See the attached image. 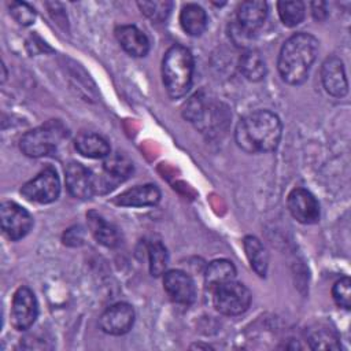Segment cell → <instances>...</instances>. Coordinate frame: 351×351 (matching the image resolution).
Returning a JSON list of instances; mask_svg holds the SVG:
<instances>
[{"label": "cell", "instance_id": "ac0fdd59", "mask_svg": "<svg viewBox=\"0 0 351 351\" xmlns=\"http://www.w3.org/2000/svg\"><path fill=\"white\" fill-rule=\"evenodd\" d=\"M75 149L86 158L99 159L106 158L110 154V144L108 141L93 132H82L75 137Z\"/></svg>", "mask_w": 351, "mask_h": 351}, {"label": "cell", "instance_id": "277c9868", "mask_svg": "<svg viewBox=\"0 0 351 351\" xmlns=\"http://www.w3.org/2000/svg\"><path fill=\"white\" fill-rule=\"evenodd\" d=\"M69 132L66 126L58 121L52 119L44 125L26 132L19 141L21 151L30 158H41L53 154L62 141L67 138Z\"/></svg>", "mask_w": 351, "mask_h": 351}, {"label": "cell", "instance_id": "5bb4252c", "mask_svg": "<svg viewBox=\"0 0 351 351\" xmlns=\"http://www.w3.org/2000/svg\"><path fill=\"white\" fill-rule=\"evenodd\" d=\"M267 16V4L265 1L248 0L243 1L236 12V26L248 37L252 36L262 27Z\"/></svg>", "mask_w": 351, "mask_h": 351}, {"label": "cell", "instance_id": "7402d4cb", "mask_svg": "<svg viewBox=\"0 0 351 351\" xmlns=\"http://www.w3.org/2000/svg\"><path fill=\"white\" fill-rule=\"evenodd\" d=\"M240 73L250 81H261L266 75V62L259 51L248 49L245 51L239 62Z\"/></svg>", "mask_w": 351, "mask_h": 351}, {"label": "cell", "instance_id": "30bf717a", "mask_svg": "<svg viewBox=\"0 0 351 351\" xmlns=\"http://www.w3.org/2000/svg\"><path fill=\"white\" fill-rule=\"evenodd\" d=\"M132 171L133 163L126 155L119 152H110L103 162L104 176L96 177V192H101V186H107V191L114 188V185L126 180Z\"/></svg>", "mask_w": 351, "mask_h": 351}, {"label": "cell", "instance_id": "ba28073f", "mask_svg": "<svg viewBox=\"0 0 351 351\" xmlns=\"http://www.w3.org/2000/svg\"><path fill=\"white\" fill-rule=\"evenodd\" d=\"M1 229L11 240L25 237L33 226V218L27 210L15 202H4L0 207Z\"/></svg>", "mask_w": 351, "mask_h": 351}, {"label": "cell", "instance_id": "6da1fadb", "mask_svg": "<svg viewBox=\"0 0 351 351\" xmlns=\"http://www.w3.org/2000/svg\"><path fill=\"white\" fill-rule=\"evenodd\" d=\"M280 118L267 110H258L244 115L236 125L234 140L248 154L274 151L281 140Z\"/></svg>", "mask_w": 351, "mask_h": 351}, {"label": "cell", "instance_id": "9c48e42d", "mask_svg": "<svg viewBox=\"0 0 351 351\" xmlns=\"http://www.w3.org/2000/svg\"><path fill=\"white\" fill-rule=\"evenodd\" d=\"M291 215L300 223L311 225L319 221V204L317 199L304 188H295L287 200Z\"/></svg>", "mask_w": 351, "mask_h": 351}, {"label": "cell", "instance_id": "603a6c76", "mask_svg": "<svg viewBox=\"0 0 351 351\" xmlns=\"http://www.w3.org/2000/svg\"><path fill=\"white\" fill-rule=\"evenodd\" d=\"M236 277V267L228 259H215L213 261L206 270V285L211 291L213 288L232 281Z\"/></svg>", "mask_w": 351, "mask_h": 351}, {"label": "cell", "instance_id": "8992f818", "mask_svg": "<svg viewBox=\"0 0 351 351\" xmlns=\"http://www.w3.org/2000/svg\"><path fill=\"white\" fill-rule=\"evenodd\" d=\"M59 193L60 181L53 167H45L21 188V195L26 200L41 204L55 202L59 197Z\"/></svg>", "mask_w": 351, "mask_h": 351}, {"label": "cell", "instance_id": "8fae6325", "mask_svg": "<svg viewBox=\"0 0 351 351\" xmlns=\"http://www.w3.org/2000/svg\"><path fill=\"white\" fill-rule=\"evenodd\" d=\"M99 324L101 330L108 335H125L134 324V310L129 303H115L101 314Z\"/></svg>", "mask_w": 351, "mask_h": 351}, {"label": "cell", "instance_id": "4fadbf2b", "mask_svg": "<svg viewBox=\"0 0 351 351\" xmlns=\"http://www.w3.org/2000/svg\"><path fill=\"white\" fill-rule=\"evenodd\" d=\"M163 287L170 299L178 304H192L196 299V287L191 276L182 270H169L163 276Z\"/></svg>", "mask_w": 351, "mask_h": 351}, {"label": "cell", "instance_id": "3957f363", "mask_svg": "<svg viewBox=\"0 0 351 351\" xmlns=\"http://www.w3.org/2000/svg\"><path fill=\"white\" fill-rule=\"evenodd\" d=\"M162 77L171 99L185 96L193 77V56L191 51L182 45L170 47L163 56Z\"/></svg>", "mask_w": 351, "mask_h": 351}, {"label": "cell", "instance_id": "484cf974", "mask_svg": "<svg viewBox=\"0 0 351 351\" xmlns=\"http://www.w3.org/2000/svg\"><path fill=\"white\" fill-rule=\"evenodd\" d=\"M137 5L140 7L141 12L151 19L152 22H163L171 12L173 1L169 0H154V1H138Z\"/></svg>", "mask_w": 351, "mask_h": 351}, {"label": "cell", "instance_id": "f546056e", "mask_svg": "<svg viewBox=\"0 0 351 351\" xmlns=\"http://www.w3.org/2000/svg\"><path fill=\"white\" fill-rule=\"evenodd\" d=\"M311 12H313V15H314L315 19H318V21L325 19L326 15H328L326 3H322V1H314V3H311Z\"/></svg>", "mask_w": 351, "mask_h": 351}, {"label": "cell", "instance_id": "e0dca14e", "mask_svg": "<svg viewBox=\"0 0 351 351\" xmlns=\"http://www.w3.org/2000/svg\"><path fill=\"white\" fill-rule=\"evenodd\" d=\"M115 37L121 47L132 56H145L149 51L148 37L134 25H122L115 29Z\"/></svg>", "mask_w": 351, "mask_h": 351}, {"label": "cell", "instance_id": "9a60e30c", "mask_svg": "<svg viewBox=\"0 0 351 351\" xmlns=\"http://www.w3.org/2000/svg\"><path fill=\"white\" fill-rule=\"evenodd\" d=\"M321 78L325 90L335 96L343 97L348 92V82L346 78L344 64L337 56H330L322 63Z\"/></svg>", "mask_w": 351, "mask_h": 351}, {"label": "cell", "instance_id": "7c38bea8", "mask_svg": "<svg viewBox=\"0 0 351 351\" xmlns=\"http://www.w3.org/2000/svg\"><path fill=\"white\" fill-rule=\"evenodd\" d=\"M66 186L71 196L89 199L96 192V177L89 169L78 162H70L64 169Z\"/></svg>", "mask_w": 351, "mask_h": 351}, {"label": "cell", "instance_id": "2e32d148", "mask_svg": "<svg viewBox=\"0 0 351 351\" xmlns=\"http://www.w3.org/2000/svg\"><path fill=\"white\" fill-rule=\"evenodd\" d=\"M159 200V188L154 184H144L122 192L114 199V203L122 207H147L158 204Z\"/></svg>", "mask_w": 351, "mask_h": 351}, {"label": "cell", "instance_id": "52a82bcc", "mask_svg": "<svg viewBox=\"0 0 351 351\" xmlns=\"http://www.w3.org/2000/svg\"><path fill=\"white\" fill-rule=\"evenodd\" d=\"M38 304L33 291L27 287H21L12 296L10 319L16 330L29 329L37 319Z\"/></svg>", "mask_w": 351, "mask_h": 351}, {"label": "cell", "instance_id": "4316f807", "mask_svg": "<svg viewBox=\"0 0 351 351\" xmlns=\"http://www.w3.org/2000/svg\"><path fill=\"white\" fill-rule=\"evenodd\" d=\"M308 343L313 350H339L340 343L336 333L328 328L315 329L308 336Z\"/></svg>", "mask_w": 351, "mask_h": 351}, {"label": "cell", "instance_id": "f1b7e54d", "mask_svg": "<svg viewBox=\"0 0 351 351\" xmlns=\"http://www.w3.org/2000/svg\"><path fill=\"white\" fill-rule=\"evenodd\" d=\"M10 14L14 16V19L23 25H32L36 19V11L33 7H30L27 3H22V1H12L10 4Z\"/></svg>", "mask_w": 351, "mask_h": 351}, {"label": "cell", "instance_id": "d6986e66", "mask_svg": "<svg viewBox=\"0 0 351 351\" xmlns=\"http://www.w3.org/2000/svg\"><path fill=\"white\" fill-rule=\"evenodd\" d=\"M86 217L90 233L97 240V243L106 247H117L119 244L121 236L118 229L112 223L107 222L100 214L95 211H89Z\"/></svg>", "mask_w": 351, "mask_h": 351}, {"label": "cell", "instance_id": "83f0119b", "mask_svg": "<svg viewBox=\"0 0 351 351\" xmlns=\"http://www.w3.org/2000/svg\"><path fill=\"white\" fill-rule=\"evenodd\" d=\"M332 296L337 306L350 310L351 306V281L348 277H343L335 282L332 288Z\"/></svg>", "mask_w": 351, "mask_h": 351}, {"label": "cell", "instance_id": "cb8c5ba5", "mask_svg": "<svg viewBox=\"0 0 351 351\" xmlns=\"http://www.w3.org/2000/svg\"><path fill=\"white\" fill-rule=\"evenodd\" d=\"M277 11L281 22L288 27H293L304 19V4L299 0L278 1Z\"/></svg>", "mask_w": 351, "mask_h": 351}, {"label": "cell", "instance_id": "7a4b0ae2", "mask_svg": "<svg viewBox=\"0 0 351 351\" xmlns=\"http://www.w3.org/2000/svg\"><path fill=\"white\" fill-rule=\"evenodd\" d=\"M318 53V40L310 33H296L281 47L278 71L281 78L291 85L303 84Z\"/></svg>", "mask_w": 351, "mask_h": 351}, {"label": "cell", "instance_id": "44dd1931", "mask_svg": "<svg viewBox=\"0 0 351 351\" xmlns=\"http://www.w3.org/2000/svg\"><path fill=\"white\" fill-rule=\"evenodd\" d=\"M245 255L251 267L259 277H265L269 266V254L263 244L254 236H245L243 240Z\"/></svg>", "mask_w": 351, "mask_h": 351}, {"label": "cell", "instance_id": "ffe728a7", "mask_svg": "<svg viewBox=\"0 0 351 351\" xmlns=\"http://www.w3.org/2000/svg\"><path fill=\"white\" fill-rule=\"evenodd\" d=\"M180 23L189 36H200L207 27V14L199 4L189 3L180 12Z\"/></svg>", "mask_w": 351, "mask_h": 351}, {"label": "cell", "instance_id": "5b68a950", "mask_svg": "<svg viewBox=\"0 0 351 351\" xmlns=\"http://www.w3.org/2000/svg\"><path fill=\"white\" fill-rule=\"evenodd\" d=\"M214 307L225 315H239L244 313L250 304L252 295L250 289L239 281H228L211 289Z\"/></svg>", "mask_w": 351, "mask_h": 351}, {"label": "cell", "instance_id": "d4e9b609", "mask_svg": "<svg viewBox=\"0 0 351 351\" xmlns=\"http://www.w3.org/2000/svg\"><path fill=\"white\" fill-rule=\"evenodd\" d=\"M148 259L149 271L152 276L158 277L166 273L169 263V254L160 241H152L148 244Z\"/></svg>", "mask_w": 351, "mask_h": 351}]
</instances>
